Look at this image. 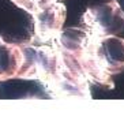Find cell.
Masks as SVG:
<instances>
[{
	"label": "cell",
	"instance_id": "cell-1",
	"mask_svg": "<svg viewBox=\"0 0 124 131\" xmlns=\"http://www.w3.org/2000/svg\"><path fill=\"white\" fill-rule=\"evenodd\" d=\"M82 23L93 36H117L124 29V11L117 0H100L87 7Z\"/></svg>",
	"mask_w": 124,
	"mask_h": 131
},
{
	"label": "cell",
	"instance_id": "cell-2",
	"mask_svg": "<svg viewBox=\"0 0 124 131\" xmlns=\"http://www.w3.org/2000/svg\"><path fill=\"white\" fill-rule=\"evenodd\" d=\"M65 6L56 2L51 7L44 8L33 14L34 22V36L31 41L36 44H52L63 31V25L65 20Z\"/></svg>",
	"mask_w": 124,
	"mask_h": 131
},
{
	"label": "cell",
	"instance_id": "cell-3",
	"mask_svg": "<svg viewBox=\"0 0 124 131\" xmlns=\"http://www.w3.org/2000/svg\"><path fill=\"white\" fill-rule=\"evenodd\" d=\"M25 63V44L8 42L0 37V81L22 78Z\"/></svg>",
	"mask_w": 124,
	"mask_h": 131
},
{
	"label": "cell",
	"instance_id": "cell-4",
	"mask_svg": "<svg viewBox=\"0 0 124 131\" xmlns=\"http://www.w3.org/2000/svg\"><path fill=\"white\" fill-rule=\"evenodd\" d=\"M15 6H18L19 8H22L26 12H29L30 15L36 14L44 8L51 7L52 4H55L57 0H11Z\"/></svg>",
	"mask_w": 124,
	"mask_h": 131
}]
</instances>
